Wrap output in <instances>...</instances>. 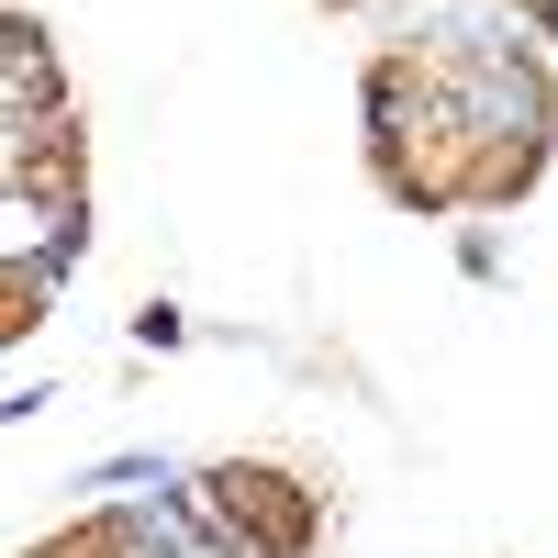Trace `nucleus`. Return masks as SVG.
I'll return each mask as SVG.
<instances>
[{
  "label": "nucleus",
  "instance_id": "obj_1",
  "mask_svg": "<svg viewBox=\"0 0 558 558\" xmlns=\"http://www.w3.org/2000/svg\"><path fill=\"white\" fill-rule=\"evenodd\" d=\"M492 45L458 34H402L391 57H368V101H380V179L402 202H525L547 168V68H514L502 101Z\"/></svg>",
  "mask_w": 558,
  "mask_h": 558
},
{
  "label": "nucleus",
  "instance_id": "obj_2",
  "mask_svg": "<svg viewBox=\"0 0 558 558\" xmlns=\"http://www.w3.org/2000/svg\"><path fill=\"white\" fill-rule=\"evenodd\" d=\"M202 514H223L257 558H313V536H324L313 492L291 470H268V458H223V470L202 481Z\"/></svg>",
  "mask_w": 558,
  "mask_h": 558
},
{
  "label": "nucleus",
  "instance_id": "obj_3",
  "mask_svg": "<svg viewBox=\"0 0 558 558\" xmlns=\"http://www.w3.org/2000/svg\"><path fill=\"white\" fill-rule=\"evenodd\" d=\"M12 202H45V213L78 202V123H68V112L12 123Z\"/></svg>",
  "mask_w": 558,
  "mask_h": 558
},
{
  "label": "nucleus",
  "instance_id": "obj_4",
  "mask_svg": "<svg viewBox=\"0 0 558 558\" xmlns=\"http://www.w3.org/2000/svg\"><path fill=\"white\" fill-rule=\"evenodd\" d=\"M34 558H146V547H134L123 514H89V525H68V536H45Z\"/></svg>",
  "mask_w": 558,
  "mask_h": 558
},
{
  "label": "nucleus",
  "instance_id": "obj_5",
  "mask_svg": "<svg viewBox=\"0 0 558 558\" xmlns=\"http://www.w3.org/2000/svg\"><path fill=\"white\" fill-rule=\"evenodd\" d=\"M45 313V268H0V347H23Z\"/></svg>",
  "mask_w": 558,
  "mask_h": 558
},
{
  "label": "nucleus",
  "instance_id": "obj_6",
  "mask_svg": "<svg viewBox=\"0 0 558 558\" xmlns=\"http://www.w3.org/2000/svg\"><path fill=\"white\" fill-rule=\"evenodd\" d=\"M324 12H357V0H324Z\"/></svg>",
  "mask_w": 558,
  "mask_h": 558
}]
</instances>
